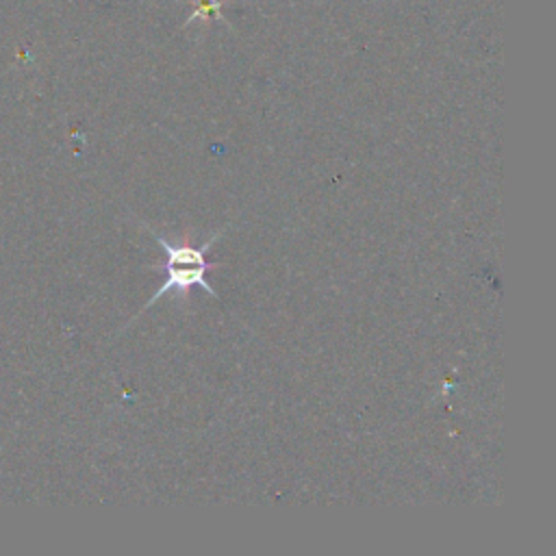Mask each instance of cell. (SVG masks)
Returning <instances> with one entry per match:
<instances>
[{"instance_id": "1", "label": "cell", "mask_w": 556, "mask_h": 556, "mask_svg": "<svg viewBox=\"0 0 556 556\" xmlns=\"http://www.w3.org/2000/svg\"><path fill=\"white\" fill-rule=\"evenodd\" d=\"M154 239L161 243V248L165 250L167 254V261H165V282L154 291V295L148 300L146 306H152L154 302H159L165 293H180L185 295L191 287H202L208 295L217 298L215 289L208 285L206 280V271L217 267V265H211L206 258H204V252L211 248V243L219 237V232L211 235L208 243H204L202 248H193L189 243H174V241H167L165 237L152 232Z\"/></svg>"}]
</instances>
